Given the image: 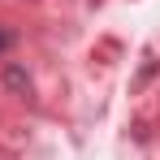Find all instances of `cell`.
<instances>
[{"mask_svg":"<svg viewBox=\"0 0 160 160\" xmlns=\"http://www.w3.org/2000/svg\"><path fill=\"white\" fill-rule=\"evenodd\" d=\"M4 82H9L13 91H22V95H26V91H30V78H26V74H22V65H13V61L4 65Z\"/></svg>","mask_w":160,"mask_h":160,"instance_id":"obj_1","label":"cell"},{"mask_svg":"<svg viewBox=\"0 0 160 160\" xmlns=\"http://www.w3.org/2000/svg\"><path fill=\"white\" fill-rule=\"evenodd\" d=\"M9 43H13V35H9V30H0V52H4Z\"/></svg>","mask_w":160,"mask_h":160,"instance_id":"obj_2","label":"cell"}]
</instances>
